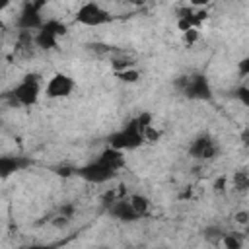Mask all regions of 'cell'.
Here are the masks:
<instances>
[{
  "instance_id": "obj_14",
  "label": "cell",
  "mask_w": 249,
  "mask_h": 249,
  "mask_svg": "<svg viewBox=\"0 0 249 249\" xmlns=\"http://www.w3.org/2000/svg\"><path fill=\"white\" fill-rule=\"evenodd\" d=\"M224 235H226V230H224L220 224H210V226H206V228L202 230V237H204L210 245H220L222 239H224Z\"/></svg>"
},
{
  "instance_id": "obj_5",
  "label": "cell",
  "mask_w": 249,
  "mask_h": 249,
  "mask_svg": "<svg viewBox=\"0 0 249 249\" xmlns=\"http://www.w3.org/2000/svg\"><path fill=\"white\" fill-rule=\"evenodd\" d=\"M74 19L86 27H99V25H105L111 21V14L103 6H99L97 2H84L76 10Z\"/></svg>"
},
{
  "instance_id": "obj_24",
  "label": "cell",
  "mask_w": 249,
  "mask_h": 249,
  "mask_svg": "<svg viewBox=\"0 0 249 249\" xmlns=\"http://www.w3.org/2000/svg\"><path fill=\"white\" fill-rule=\"evenodd\" d=\"M214 189H216V191H220V193H224V189H226V177L216 179V181H214Z\"/></svg>"
},
{
  "instance_id": "obj_15",
  "label": "cell",
  "mask_w": 249,
  "mask_h": 249,
  "mask_svg": "<svg viewBox=\"0 0 249 249\" xmlns=\"http://www.w3.org/2000/svg\"><path fill=\"white\" fill-rule=\"evenodd\" d=\"M41 29H47L49 33L56 35L58 39H60V37H64V35L68 33V27H66V23H62V21H58V19H47V21H43Z\"/></svg>"
},
{
  "instance_id": "obj_18",
  "label": "cell",
  "mask_w": 249,
  "mask_h": 249,
  "mask_svg": "<svg viewBox=\"0 0 249 249\" xmlns=\"http://www.w3.org/2000/svg\"><path fill=\"white\" fill-rule=\"evenodd\" d=\"M233 189L239 193H245L249 189V175L247 171H235L233 173Z\"/></svg>"
},
{
  "instance_id": "obj_7",
  "label": "cell",
  "mask_w": 249,
  "mask_h": 249,
  "mask_svg": "<svg viewBox=\"0 0 249 249\" xmlns=\"http://www.w3.org/2000/svg\"><path fill=\"white\" fill-rule=\"evenodd\" d=\"M74 88H76V82L72 80V76H68L64 72H56L47 80L45 95L49 99H64L74 91Z\"/></svg>"
},
{
  "instance_id": "obj_10",
  "label": "cell",
  "mask_w": 249,
  "mask_h": 249,
  "mask_svg": "<svg viewBox=\"0 0 249 249\" xmlns=\"http://www.w3.org/2000/svg\"><path fill=\"white\" fill-rule=\"evenodd\" d=\"M29 165L31 161L25 156H0V179H8Z\"/></svg>"
},
{
  "instance_id": "obj_19",
  "label": "cell",
  "mask_w": 249,
  "mask_h": 249,
  "mask_svg": "<svg viewBox=\"0 0 249 249\" xmlns=\"http://www.w3.org/2000/svg\"><path fill=\"white\" fill-rule=\"evenodd\" d=\"M111 66L115 68V72H119V70H124V68L134 66V60H132V58H126V56L123 54V56H115V58H111Z\"/></svg>"
},
{
  "instance_id": "obj_21",
  "label": "cell",
  "mask_w": 249,
  "mask_h": 249,
  "mask_svg": "<svg viewBox=\"0 0 249 249\" xmlns=\"http://www.w3.org/2000/svg\"><path fill=\"white\" fill-rule=\"evenodd\" d=\"M196 37H198V31H196V27L183 31V43H185V45H193V43L196 41Z\"/></svg>"
},
{
  "instance_id": "obj_20",
  "label": "cell",
  "mask_w": 249,
  "mask_h": 249,
  "mask_svg": "<svg viewBox=\"0 0 249 249\" xmlns=\"http://www.w3.org/2000/svg\"><path fill=\"white\" fill-rule=\"evenodd\" d=\"M239 101H241V105H245V107H249V88L245 86V84H241L237 89H235V93H233Z\"/></svg>"
},
{
  "instance_id": "obj_2",
  "label": "cell",
  "mask_w": 249,
  "mask_h": 249,
  "mask_svg": "<svg viewBox=\"0 0 249 249\" xmlns=\"http://www.w3.org/2000/svg\"><path fill=\"white\" fill-rule=\"evenodd\" d=\"M41 95V76L39 74H25L14 89L6 91L2 99L12 107H33Z\"/></svg>"
},
{
  "instance_id": "obj_13",
  "label": "cell",
  "mask_w": 249,
  "mask_h": 249,
  "mask_svg": "<svg viewBox=\"0 0 249 249\" xmlns=\"http://www.w3.org/2000/svg\"><path fill=\"white\" fill-rule=\"evenodd\" d=\"M128 202H130L132 210H134V212H136L140 218L148 216V212H150V208H152L150 198H148V196H144V195H140V193L130 195V196H128Z\"/></svg>"
},
{
  "instance_id": "obj_25",
  "label": "cell",
  "mask_w": 249,
  "mask_h": 249,
  "mask_svg": "<svg viewBox=\"0 0 249 249\" xmlns=\"http://www.w3.org/2000/svg\"><path fill=\"white\" fill-rule=\"evenodd\" d=\"M208 2H210V0H191V4H193V6H200V8H202V6H206Z\"/></svg>"
},
{
  "instance_id": "obj_17",
  "label": "cell",
  "mask_w": 249,
  "mask_h": 249,
  "mask_svg": "<svg viewBox=\"0 0 249 249\" xmlns=\"http://www.w3.org/2000/svg\"><path fill=\"white\" fill-rule=\"evenodd\" d=\"M115 76H117L121 82H124V84H136V82L140 80V72L136 70V66L119 70V72H115Z\"/></svg>"
},
{
  "instance_id": "obj_1",
  "label": "cell",
  "mask_w": 249,
  "mask_h": 249,
  "mask_svg": "<svg viewBox=\"0 0 249 249\" xmlns=\"http://www.w3.org/2000/svg\"><path fill=\"white\" fill-rule=\"evenodd\" d=\"M150 124H152V115L150 113H140L138 117L130 119L123 128L111 132L107 142H109V146H113L117 150H123V152L136 150L146 142L144 132Z\"/></svg>"
},
{
  "instance_id": "obj_26",
  "label": "cell",
  "mask_w": 249,
  "mask_h": 249,
  "mask_svg": "<svg viewBox=\"0 0 249 249\" xmlns=\"http://www.w3.org/2000/svg\"><path fill=\"white\" fill-rule=\"evenodd\" d=\"M10 4H12V0H0V14H2Z\"/></svg>"
},
{
  "instance_id": "obj_11",
  "label": "cell",
  "mask_w": 249,
  "mask_h": 249,
  "mask_svg": "<svg viewBox=\"0 0 249 249\" xmlns=\"http://www.w3.org/2000/svg\"><path fill=\"white\" fill-rule=\"evenodd\" d=\"M97 161H101L103 165L115 169V171H121L124 167V152L123 150H117L113 146H107L99 156H97Z\"/></svg>"
},
{
  "instance_id": "obj_4",
  "label": "cell",
  "mask_w": 249,
  "mask_h": 249,
  "mask_svg": "<svg viewBox=\"0 0 249 249\" xmlns=\"http://www.w3.org/2000/svg\"><path fill=\"white\" fill-rule=\"evenodd\" d=\"M49 0H25L18 19H16V27L19 31H37L43 25V8L47 6Z\"/></svg>"
},
{
  "instance_id": "obj_22",
  "label": "cell",
  "mask_w": 249,
  "mask_h": 249,
  "mask_svg": "<svg viewBox=\"0 0 249 249\" xmlns=\"http://www.w3.org/2000/svg\"><path fill=\"white\" fill-rule=\"evenodd\" d=\"M233 222H237V224H241V226H247V224H249V212H247V210L235 212V214H233Z\"/></svg>"
},
{
  "instance_id": "obj_27",
  "label": "cell",
  "mask_w": 249,
  "mask_h": 249,
  "mask_svg": "<svg viewBox=\"0 0 249 249\" xmlns=\"http://www.w3.org/2000/svg\"><path fill=\"white\" fill-rule=\"evenodd\" d=\"M4 33H6V23L0 21V35H4Z\"/></svg>"
},
{
  "instance_id": "obj_23",
  "label": "cell",
  "mask_w": 249,
  "mask_h": 249,
  "mask_svg": "<svg viewBox=\"0 0 249 249\" xmlns=\"http://www.w3.org/2000/svg\"><path fill=\"white\" fill-rule=\"evenodd\" d=\"M247 74H249V58L245 56V58H241V60H239V76H241V78H245Z\"/></svg>"
},
{
  "instance_id": "obj_8",
  "label": "cell",
  "mask_w": 249,
  "mask_h": 249,
  "mask_svg": "<svg viewBox=\"0 0 249 249\" xmlns=\"http://www.w3.org/2000/svg\"><path fill=\"white\" fill-rule=\"evenodd\" d=\"M189 156H191L193 160H202V161H206V160H212V158L218 156V146H216V142L212 140V136H208V134H198V136H195V138L191 140V144H189Z\"/></svg>"
},
{
  "instance_id": "obj_16",
  "label": "cell",
  "mask_w": 249,
  "mask_h": 249,
  "mask_svg": "<svg viewBox=\"0 0 249 249\" xmlns=\"http://www.w3.org/2000/svg\"><path fill=\"white\" fill-rule=\"evenodd\" d=\"M220 245L226 247V249H241L243 247V235L237 233V231H226Z\"/></svg>"
},
{
  "instance_id": "obj_3",
  "label": "cell",
  "mask_w": 249,
  "mask_h": 249,
  "mask_svg": "<svg viewBox=\"0 0 249 249\" xmlns=\"http://www.w3.org/2000/svg\"><path fill=\"white\" fill-rule=\"evenodd\" d=\"M173 88L193 101H210L214 97L210 80L204 74H181L173 80Z\"/></svg>"
},
{
  "instance_id": "obj_9",
  "label": "cell",
  "mask_w": 249,
  "mask_h": 249,
  "mask_svg": "<svg viewBox=\"0 0 249 249\" xmlns=\"http://www.w3.org/2000/svg\"><path fill=\"white\" fill-rule=\"evenodd\" d=\"M107 208V214L111 216V218H115V220H119V222H136V220H140V216L132 210V206H130V202H128V198H123V196H119V198H115L109 206H105Z\"/></svg>"
},
{
  "instance_id": "obj_12",
  "label": "cell",
  "mask_w": 249,
  "mask_h": 249,
  "mask_svg": "<svg viewBox=\"0 0 249 249\" xmlns=\"http://www.w3.org/2000/svg\"><path fill=\"white\" fill-rule=\"evenodd\" d=\"M33 43L41 51H53L58 47V37L49 33L47 29H37V33L33 35Z\"/></svg>"
},
{
  "instance_id": "obj_6",
  "label": "cell",
  "mask_w": 249,
  "mask_h": 249,
  "mask_svg": "<svg viewBox=\"0 0 249 249\" xmlns=\"http://www.w3.org/2000/svg\"><path fill=\"white\" fill-rule=\"evenodd\" d=\"M117 173H119V171H115V169L103 165V163L97 161V160H93V161H89V163L80 165V167L74 169V175H78L80 179H84V181H88V183H97V185H99V183H109L111 179L117 177Z\"/></svg>"
}]
</instances>
